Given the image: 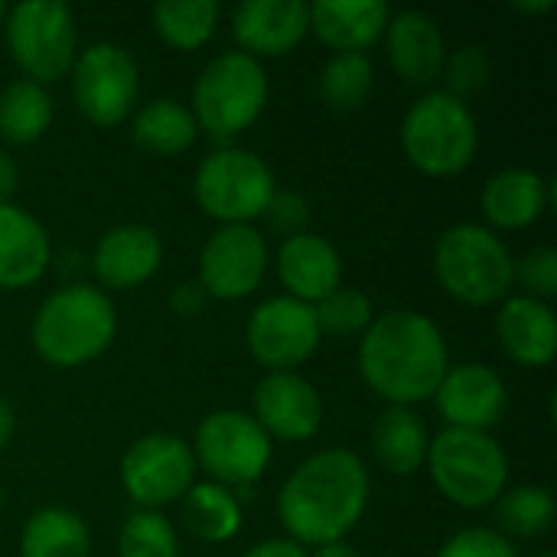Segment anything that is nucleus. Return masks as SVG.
<instances>
[{"label": "nucleus", "instance_id": "obj_1", "mask_svg": "<svg viewBox=\"0 0 557 557\" xmlns=\"http://www.w3.org/2000/svg\"><path fill=\"white\" fill-rule=\"evenodd\" d=\"M372 476L359 454L330 447L307 457L277 493V516L290 542L333 545L362 522L369 509Z\"/></svg>", "mask_w": 557, "mask_h": 557}, {"label": "nucleus", "instance_id": "obj_2", "mask_svg": "<svg viewBox=\"0 0 557 557\" xmlns=\"http://www.w3.org/2000/svg\"><path fill=\"white\" fill-rule=\"evenodd\" d=\"M447 369V339L418 310H385L359 336V372L388 405L414 408L434 398Z\"/></svg>", "mask_w": 557, "mask_h": 557}, {"label": "nucleus", "instance_id": "obj_3", "mask_svg": "<svg viewBox=\"0 0 557 557\" xmlns=\"http://www.w3.org/2000/svg\"><path fill=\"white\" fill-rule=\"evenodd\" d=\"M36 352L59 369H78L98 359L117 333V313L104 290L69 284L49 294L33 317Z\"/></svg>", "mask_w": 557, "mask_h": 557}, {"label": "nucleus", "instance_id": "obj_4", "mask_svg": "<svg viewBox=\"0 0 557 557\" xmlns=\"http://www.w3.org/2000/svg\"><path fill=\"white\" fill-rule=\"evenodd\" d=\"M516 258L509 245L480 222L447 228L434 248V271L441 287L470 307L503 304L512 290Z\"/></svg>", "mask_w": 557, "mask_h": 557}, {"label": "nucleus", "instance_id": "obj_5", "mask_svg": "<svg viewBox=\"0 0 557 557\" xmlns=\"http://www.w3.org/2000/svg\"><path fill=\"white\" fill-rule=\"evenodd\" d=\"M268 104V72L261 59L235 49L206 62L193 88L196 127L215 140H232L248 131Z\"/></svg>", "mask_w": 557, "mask_h": 557}, {"label": "nucleus", "instance_id": "obj_6", "mask_svg": "<svg viewBox=\"0 0 557 557\" xmlns=\"http://www.w3.org/2000/svg\"><path fill=\"white\" fill-rule=\"evenodd\" d=\"M428 470L444 499L460 509L493 506L509 483V457L493 434L444 428L431 437Z\"/></svg>", "mask_w": 557, "mask_h": 557}, {"label": "nucleus", "instance_id": "obj_7", "mask_svg": "<svg viewBox=\"0 0 557 557\" xmlns=\"http://www.w3.org/2000/svg\"><path fill=\"white\" fill-rule=\"evenodd\" d=\"M480 147V124L470 104L447 91L421 95L401 121V150L428 176L463 173Z\"/></svg>", "mask_w": 557, "mask_h": 557}, {"label": "nucleus", "instance_id": "obj_8", "mask_svg": "<svg viewBox=\"0 0 557 557\" xmlns=\"http://www.w3.org/2000/svg\"><path fill=\"white\" fill-rule=\"evenodd\" d=\"M7 49L23 75L36 85H52L69 75L78 55L75 13L59 0H23L3 20Z\"/></svg>", "mask_w": 557, "mask_h": 557}, {"label": "nucleus", "instance_id": "obj_9", "mask_svg": "<svg viewBox=\"0 0 557 557\" xmlns=\"http://www.w3.org/2000/svg\"><path fill=\"white\" fill-rule=\"evenodd\" d=\"M274 173L271 166L242 147H219L212 150L193 180V196L199 209L222 222V225H251L261 219L274 196Z\"/></svg>", "mask_w": 557, "mask_h": 557}, {"label": "nucleus", "instance_id": "obj_10", "mask_svg": "<svg viewBox=\"0 0 557 557\" xmlns=\"http://www.w3.org/2000/svg\"><path fill=\"white\" fill-rule=\"evenodd\" d=\"M189 447L196 467L225 490H251L271 463V437L251 414L235 408L202 418Z\"/></svg>", "mask_w": 557, "mask_h": 557}, {"label": "nucleus", "instance_id": "obj_11", "mask_svg": "<svg viewBox=\"0 0 557 557\" xmlns=\"http://www.w3.org/2000/svg\"><path fill=\"white\" fill-rule=\"evenodd\" d=\"M72 98L82 117L98 127L121 124L140 91V69L134 55L117 42H91L78 49L72 69Z\"/></svg>", "mask_w": 557, "mask_h": 557}, {"label": "nucleus", "instance_id": "obj_12", "mask_svg": "<svg viewBox=\"0 0 557 557\" xmlns=\"http://www.w3.org/2000/svg\"><path fill=\"white\" fill-rule=\"evenodd\" d=\"M196 470L193 447L180 434L153 431L137 437L121 457V486L137 509L160 512L189 493Z\"/></svg>", "mask_w": 557, "mask_h": 557}, {"label": "nucleus", "instance_id": "obj_13", "mask_svg": "<svg viewBox=\"0 0 557 557\" xmlns=\"http://www.w3.org/2000/svg\"><path fill=\"white\" fill-rule=\"evenodd\" d=\"M323 333L317 326L313 307L294 297H268L258 304L245 326L248 352L268 369V372H297L317 346Z\"/></svg>", "mask_w": 557, "mask_h": 557}, {"label": "nucleus", "instance_id": "obj_14", "mask_svg": "<svg viewBox=\"0 0 557 557\" xmlns=\"http://www.w3.org/2000/svg\"><path fill=\"white\" fill-rule=\"evenodd\" d=\"M268 261V238L255 225H219L199 255V287L219 300H242L261 287Z\"/></svg>", "mask_w": 557, "mask_h": 557}, {"label": "nucleus", "instance_id": "obj_15", "mask_svg": "<svg viewBox=\"0 0 557 557\" xmlns=\"http://www.w3.org/2000/svg\"><path fill=\"white\" fill-rule=\"evenodd\" d=\"M434 401L447 428L490 434V428H496L509 408V392L496 369L480 362H463L444 372Z\"/></svg>", "mask_w": 557, "mask_h": 557}, {"label": "nucleus", "instance_id": "obj_16", "mask_svg": "<svg viewBox=\"0 0 557 557\" xmlns=\"http://www.w3.org/2000/svg\"><path fill=\"white\" fill-rule=\"evenodd\" d=\"M251 405V418L277 441H310L323 424V398L300 372H268L258 382Z\"/></svg>", "mask_w": 557, "mask_h": 557}, {"label": "nucleus", "instance_id": "obj_17", "mask_svg": "<svg viewBox=\"0 0 557 557\" xmlns=\"http://www.w3.org/2000/svg\"><path fill=\"white\" fill-rule=\"evenodd\" d=\"M160 261H163V242L157 228L140 222H124L108 228L91 251V271L98 284L108 290L140 287L157 274Z\"/></svg>", "mask_w": 557, "mask_h": 557}, {"label": "nucleus", "instance_id": "obj_18", "mask_svg": "<svg viewBox=\"0 0 557 557\" xmlns=\"http://www.w3.org/2000/svg\"><path fill=\"white\" fill-rule=\"evenodd\" d=\"M232 33L242 52L287 55L310 33V3L304 0H248L232 13Z\"/></svg>", "mask_w": 557, "mask_h": 557}, {"label": "nucleus", "instance_id": "obj_19", "mask_svg": "<svg viewBox=\"0 0 557 557\" xmlns=\"http://www.w3.org/2000/svg\"><path fill=\"white\" fill-rule=\"evenodd\" d=\"M274 264L281 284L287 287V297L304 300L310 307L343 287V258L323 235L300 232L284 238Z\"/></svg>", "mask_w": 557, "mask_h": 557}, {"label": "nucleus", "instance_id": "obj_20", "mask_svg": "<svg viewBox=\"0 0 557 557\" xmlns=\"http://www.w3.org/2000/svg\"><path fill=\"white\" fill-rule=\"evenodd\" d=\"M385 46L392 69L411 85H431L444 72L447 42L434 16L421 10H401L388 16Z\"/></svg>", "mask_w": 557, "mask_h": 557}, {"label": "nucleus", "instance_id": "obj_21", "mask_svg": "<svg viewBox=\"0 0 557 557\" xmlns=\"http://www.w3.org/2000/svg\"><path fill=\"white\" fill-rule=\"evenodd\" d=\"M496 336L512 362L525 369L552 366L557 352V320L552 304L532 300L525 294L506 297L496 313Z\"/></svg>", "mask_w": 557, "mask_h": 557}, {"label": "nucleus", "instance_id": "obj_22", "mask_svg": "<svg viewBox=\"0 0 557 557\" xmlns=\"http://www.w3.org/2000/svg\"><path fill=\"white\" fill-rule=\"evenodd\" d=\"M52 258L49 235L36 215L13 202H0V287L23 290L36 284Z\"/></svg>", "mask_w": 557, "mask_h": 557}, {"label": "nucleus", "instance_id": "obj_23", "mask_svg": "<svg viewBox=\"0 0 557 557\" xmlns=\"http://www.w3.org/2000/svg\"><path fill=\"white\" fill-rule=\"evenodd\" d=\"M388 3L382 0H317L310 3V33L339 52H366L385 36Z\"/></svg>", "mask_w": 557, "mask_h": 557}, {"label": "nucleus", "instance_id": "obj_24", "mask_svg": "<svg viewBox=\"0 0 557 557\" xmlns=\"http://www.w3.org/2000/svg\"><path fill=\"white\" fill-rule=\"evenodd\" d=\"M548 202H552L548 180L535 170H525V166H509V170L493 173L483 186V196H480L483 215L493 225V232L496 228L516 232V228L535 225L545 215Z\"/></svg>", "mask_w": 557, "mask_h": 557}, {"label": "nucleus", "instance_id": "obj_25", "mask_svg": "<svg viewBox=\"0 0 557 557\" xmlns=\"http://www.w3.org/2000/svg\"><path fill=\"white\" fill-rule=\"evenodd\" d=\"M431 434L414 408L388 405L372 424V457L392 476H414L428 463Z\"/></svg>", "mask_w": 557, "mask_h": 557}, {"label": "nucleus", "instance_id": "obj_26", "mask_svg": "<svg viewBox=\"0 0 557 557\" xmlns=\"http://www.w3.org/2000/svg\"><path fill=\"white\" fill-rule=\"evenodd\" d=\"M131 137L140 150L153 157H180L196 144L199 127L186 104H180L176 98H157L134 114Z\"/></svg>", "mask_w": 557, "mask_h": 557}, {"label": "nucleus", "instance_id": "obj_27", "mask_svg": "<svg viewBox=\"0 0 557 557\" xmlns=\"http://www.w3.org/2000/svg\"><path fill=\"white\" fill-rule=\"evenodd\" d=\"M20 557H91L85 519L62 506L33 512L20 535Z\"/></svg>", "mask_w": 557, "mask_h": 557}, {"label": "nucleus", "instance_id": "obj_28", "mask_svg": "<svg viewBox=\"0 0 557 557\" xmlns=\"http://www.w3.org/2000/svg\"><path fill=\"white\" fill-rule=\"evenodd\" d=\"M183 525L193 539L222 545L232 542L242 529V503L232 490L219 483H193L183 496Z\"/></svg>", "mask_w": 557, "mask_h": 557}, {"label": "nucleus", "instance_id": "obj_29", "mask_svg": "<svg viewBox=\"0 0 557 557\" xmlns=\"http://www.w3.org/2000/svg\"><path fill=\"white\" fill-rule=\"evenodd\" d=\"M52 124V98L42 85L16 78L0 91V137L10 144H33Z\"/></svg>", "mask_w": 557, "mask_h": 557}, {"label": "nucleus", "instance_id": "obj_30", "mask_svg": "<svg viewBox=\"0 0 557 557\" xmlns=\"http://www.w3.org/2000/svg\"><path fill=\"white\" fill-rule=\"evenodd\" d=\"M219 16L215 0H163L153 7V29L166 46L189 52L212 39Z\"/></svg>", "mask_w": 557, "mask_h": 557}, {"label": "nucleus", "instance_id": "obj_31", "mask_svg": "<svg viewBox=\"0 0 557 557\" xmlns=\"http://www.w3.org/2000/svg\"><path fill=\"white\" fill-rule=\"evenodd\" d=\"M503 539H542L555 522V496L545 486H516L493 503Z\"/></svg>", "mask_w": 557, "mask_h": 557}, {"label": "nucleus", "instance_id": "obj_32", "mask_svg": "<svg viewBox=\"0 0 557 557\" xmlns=\"http://www.w3.org/2000/svg\"><path fill=\"white\" fill-rule=\"evenodd\" d=\"M375 88V65L366 52H339L333 55L317 78V91L333 111H356L369 101Z\"/></svg>", "mask_w": 557, "mask_h": 557}, {"label": "nucleus", "instance_id": "obj_33", "mask_svg": "<svg viewBox=\"0 0 557 557\" xmlns=\"http://www.w3.org/2000/svg\"><path fill=\"white\" fill-rule=\"evenodd\" d=\"M117 557H180V539L173 522L150 509L131 512L117 535Z\"/></svg>", "mask_w": 557, "mask_h": 557}, {"label": "nucleus", "instance_id": "obj_34", "mask_svg": "<svg viewBox=\"0 0 557 557\" xmlns=\"http://www.w3.org/2000/svg\"><path fill=\"white\" fill-rule=\"evenodd\" d=\"M313 317H317L320 333L346 339V336H362L369 330V323L375 320V310L362 290L336 287L320 304H313Z\"/></svg>", "mask_w": 557, "mask_h": 557}, {"label": "nucleus", "instance_id": "obj_35", "mask_svg": "<svg viewBox=\"0 0 557 557\" xmlns=\"http://www.w3.org/2000/svg\"><path fill=\"white\" fill-rule=\"evenodd\" d=\"M441 78H444V88H441V91H447V95H454L457 101L467 104V101H470L473 95H480V91L490 85V78H493V62H490L486 46L467 42V46L447 52Z\"/></svg>", "mask_w": 557, "mask_h": 557}, {"label": "nucleus", "instance_id": "obj_36", "mask_svg": "<svg viewBox=\"0 0 557 557\" xmlns=\"http://www.w3.org/2000/svg\"><path fill=\"white\" fill-rule=\"evenodd\" d=\"M512 281L525 290V297L532 300H552L557 294V251L552 245H539L532 251H525L516 268H512Z\"/></svg>", "mask_w": 557, "mask_h": 557}, {"label": "nucleus", "instance_id": "obj_37", "mask_svg": "<svg viewBox=\"0 0 557 557\" xmlns=\"http://www.w3.org/2000/svg\"><path fill=\"white\" fill-rule=\"evenodd\" d=\"M437 557H519L512 542L496 529H463L444 542Z\"/></svg>", "mask_w": 557, "mask_h": 557}, {"label": "nucleus", "instance_id": "obj_38", "mask_svg": "<svg viewBox=\"0 0 557 557\" xmlns=\"http://www.w3.org/2000/svg\"><path fill=\"white\" fill-rule=\"evenodd\" d=\"M261 219L271 225V232L290 238V235H300L307 232V222H310V206L300 193H290V189H274L268 209L261 212Z\"/></svg>", "mask_w": 557, "mask_h": 557}, {"label": "nucleus", "instance_id": "obj_39", "mask_svg": "<svg viewBox=\"0 0 557 557\" xmlns=\"http://www.w3.org/2000/svg\"><path fill=\"white\" fill-rule=\"evenodd\" d=\"M206 300H209V294L199 287V281H180L170 290V307L180 317H199L206 310Z\"/></svg>", "mask_w": 557, "mask_h": 557}, {"label": "nucleus", "instance_id": "obj_40", "mask_svg": "<svg viewBox=\"0 0 557 557\" xmlns=\"http://www.w3.org/2000/svg\"><path fill=\"white\" fill-rule=\"evenodd\" d=\"M242 557H310L304 545L290 542V539H264L258 545H251Z\"/></svg>", "mask_w": 557, "mask_h": 557}, {"label": "nucleus", "instance_id": "obj_41", "mask_svg": "<svg viewBox=\"0 0 557 557\" xmlns=\"http://www.w3.org/2000/svg\"><path fill=\"white\" fill-rule=\"evenodd\" d=\"M16 186H20V166L7 150H0V202H10Z\"/></svg>", "mask_w": 557, "mask_h": 557}, {"label": "nucleus", "instance_id": "obj_42", "mask_svg": "<svg viewBox=\"0 0 557 557\" xmlns=\"http://www.w3.org/2000/svg\"><path fill=\"white\" fill-rule=\"evenodd\" d=\"M13 431H16L13 408H10V401H3V398H0V450L13 441Z\"/></svg>", "mask_w": 557, "mask_h": 557}, {"label": "nucleus", "instance_id": "obj_43", "mask_svg": "<svg viewBox=\"0 0 557 557\" xmlns=\"http://www.w3.org/2000/svg\"><path fill=\"white\" fill-rule=\"evenodd\" d=\"M310 557H362L352 545H346V542H333V545H320V548H313V555Z\"/></svg>", "mask_w": 557, "mask_h": 557}, {"label": "nucleus", "instance_id": "obj_44", "mask_svg": "<svg viewBox=\"0 0 557 557\" xmlns=\"http://www.w3.org/2000/svg\"><path fill=\"white\" fill-rule=\"evenodd\" d=\"M516 10H522V13H548V10H555V0H539V3H516Z\"/></svg>", "mask_w": 557, "mask_h": 557}, {"label": "nucleus", "instance_id": "obj_45", "mask_svg": "<svg viewBox=\"0 0 557 557\" xmlns=\"http://www.w3.org/2000/svg\"><path fill=\"white\" fill-rule=\"evenodd\" d=\"M7 10H10V7H7V3L0 0V26H3V20H7Z\"/></svg>", "mask_w": 557, "mask_h": 557}, {"label": "nucleus", "instance_id": "obj_46", "mask_svg": "<svg viewBox=\"0 0 557 557\" xmlns=\"http://www.w3.org/2000/svg\"><path fill=\"white\" fill-rule=\"evenodd\" d=\"M0 506H3V493H0Z\"/></svg>", "mask_w": 557, "mask_h": 557}, {"label": "nucleus", "instance_id": "obj_47", "mask_svg": "<svg viewBox=\"0 0 557 557\" xmlns=\"http://www.w3.org/2000/svg\"><path fill=\"white\" fill-rule=\"evenodd\" d=\"M539 557H555V555H539Z\"/></svg>", "mask_w": 557, "mask_h": 557}]
</instances>
